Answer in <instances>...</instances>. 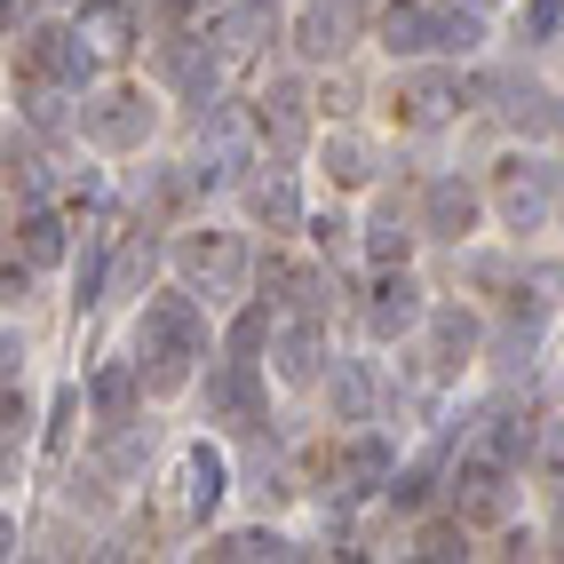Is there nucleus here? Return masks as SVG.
Returning a JSON list of instances; mask_svg holds the SVG:
<instances>
[{
  "instance_id": "f257e3e1",
  "label": "nucleus",
  "mask_w": 564,
  "mask_h": 564,
  "mask_svg": "<svg viewBox=\"0 0 564 564\" xmlns=\"http://www.w3.org/2000/svg\"><path fill=\"white\" fill-rule=\"evenodd\" d=\"M135 350L152 358L143 366V390L167 398L192 382V358L207 350V318H199V294H152L143 303V334H135Z\"/></svg>"
},
{
  "instance_id": "f03ea898",
  "label": "nucleus",
  "mask_w": 564,
  "mask_h": 564,
  "mask_svg": "<svg viewBox=\"0 0 564 564\" xmlns=\"http://www.w3.org/2000/svg\"><path fill=\"white\" fill-rule=\"evenodd\" d=\"M254 143H262V111H239V104H199V160L192 175L207 183H239L254 167Z\"/></svg>"
},
{
  "instance_id": "7ed1b4c3",
  "label": "nucleus",
  "mask_w": 564,
  "mask_h": 564,
  "mask_svg": "<svg viewBox=\"0 0 564 564\" xmlns=\"http://www.w3.org/2000/svg\"><path fill=\"white\" fill-rule=\"evenodd\" d=\"M175 262H183V279H192L199 303H231V294H247V247H239V231H199V239H183Z\"/></svg>"
},
{
  "instance_id": "20e7f679",
  "label": "nucleus",
  "mask_w": 564,
  "mask_h": 564,
  "mask_svg": "<svg viewBox=\"0 0 564 564\" xmlns=\"http://www.w3.org/2000/svg\"><path fill=\"white\" fill-rule=\"evenodd\" d=\"M152 96L143 88H111V96H88L80 104V135L96 143V152H143V135H152Z\"/></svg>"
},
{
  "instance_id": "39448f33",
  "label": "nucleus",
  "mask_w": 564,
  "mask_h": 564,
  "mask_svg": "<svg viewBox=\"0 0 564 564\" xmlns=\"http://www.w3.org/2000/svg\"><path fill=\"white\" fill-rule=\"evenodd\" d=\"M223 485H231V469H223V454L199 437V445H183L175 454V477H167V517L175 524H207L215 501H223Z\"/></svg>"
},
{
  "instance_id": "423d86ee",
  "label": "nucleus",
  "mask_w": 564,
  "mask_h": 564,
  "mask_svg": "<svg viewBox=\"0 0 564 564\" xmlns=\"http://www.w3.org/2000/svg\"><path fill=\"white\" fill-rule=\"evenodd\" d=\"M366 24V0H303V17H294V48L311 64H334Z\"/></svg>"
},
{
  "instance_id": "0eeeda50",
  "label": "nucleus",
  "mask_w": 564,
  "mask_h": 564,
  "mask_svg": "<svg viewBox=\"0 0 564 564\" xmlns=\"http://www.w3.org/2000/svg\"><path fill=\"white\" fill-rule=\"evenodd\" d=\"M24 64L41 72V80H56V88H88V72H96L104 56L80 41V24H72V32L41 24V32H24Z\"/></svg>"
},
{
  "instance_id": "6e6552de",
  "label": "nucleus",
  "mask_w": 564,
  "mask_h": 564,
  "mask_svg": "<svg viewBox=\"0 0 564 564\" xmlns=\"http://www.w3.org/2000/svg\"><path fill=\"white\" fill-rule=\"evenodd\" d=\"M509 501H517V494H509V469L462 454V469H454V517H469V524H501Z\"/></svg>"
},
{
  "instance_id": "1a4fd4ad",
  "label": "nucleus",
  "mask_w": 564,
  "mask_h": 564,
  "mask_svg": "<svg viewBox=\"0 0 564 564\" xmlns=\"http://www.w3.org/2000/svg\"><path fill=\"white\" fill-rule=\"evenodd\" d=\"M549 199H556V167H541V160H509L501 167V223L509 231H541Z\"/></svg>"
},
{
  "instance_id": "9d476101",
  "label": "nucleus",
  "mask_w": 564,
  "mask_h": 564,
  "mask_svg": "<svg viewBox=\"0 0 564 564\" xmlns=\"http://www.w3.org/2000/svg\"><path fill=\"white\" fill-rule=\"evenodd\" d=\"M422 318H430L422 286L405 279V262H390V279L373 286V303H366V334H373V343H398V334H413Z\"/></svg>"
},
{
  "instance_id": "9b49d317",
  "label": "nucleus",
  "mask_w": 564,
  "mask_h": 564,
  "mask_svg": "<svg viewBox=\"0 0 564 564\" xmlns=\"http://www.w3.org/2000/svg\"><path fill=\"white\" fill-rule=\"evenodd\" d=\"M462 111V80L454 72H405L398 80V120L405 128H445Z\"/></svg>"
},
{
  "instance_id": "f8f14e48",
  "label": "nucleus",
  "mask_w": 564,
  "mask_h": 564,
  "mask_svg": "<svg viewBox=\"0 0 564 564\" xmlns=\"http://www.w3.org/2000/svg\"><path fill=\"white\" fill-rule=\"evenodd\" d=\"M254 413H262L254 358H223V366L207 373V422H239V430H254Z\"/></svg>"
},
{
  "instance_id": "ddd939ff",
  "label": "nucleus",
  "mask_w": 564,
  "mask_h": 564,
  "mask_svg": "<svg viewBox=\"0 0 564 564\" xmlns=\"http://www.w3.org/2000/svg\"><path fill=\"white\" fill-rule=\"evenodd\" d=\"M223 64H231V56L207 48V41H192V32L160 48V72H167V80H175L183 96H192V104H215V72H223Z\"/></svg>"
},
{
  "instance_id": "4468645a",
  "label": "nucleus",
  "mask_w": 564,
  "mask_h": 564,
  "mask_svg": "<svg viewBox=\"0 0 564 564\" xmlns=\"http://www.w3.org/2000/svg\"><path fill=\"white\" fill-rule=\"evenodd\" d=\"M533 445H541V430L524 422V413H485V422L469 430V445H462V454H477V462H501V469H517L524 454H533Z\"/></svg>"
},
{
  "instance_id": "2eb2a0df",
  "label": "nucleus",
  "mask_w": 564,
  "mask_h": 564,
  "mask_svg": "<svg viewBox=\"0 0 564 564\" xmlns=\"http://www.w3.org/2000/svg\"><path fill=\"white\" fill-rule=\"evenodd\" d=\"M469 223H477V192H469L462 175H437V183H430V199H422V231L462 247V239H469Z\"/></svg>"
},
{
  "instance_id": "dca6fc26",
  "label": "nucleus",
  "mask_w": 564,
  "mask_h": 564,
  "mask_svg": "<svg viewBox=\"0 0 564 564\" xmlns=\"http://www.w3.org/2000/svg\"><path fill=\"white\" fill-rule=\"evenodd\" d=\"M152 271H160V239L128 231L120 247H111V262H104V303H128V294H143V286H152Z\"/></svg>"
},
{
  "instance_id": "f3484780",
  "label": "nucleus",
  "mask_w": 564,
  "mask_h": 564,
  "mask_svg": "<svg viewBox=\"0 0 564 564\" xmlns=\"http://www.w3.org/2000/svg\"><path fill=\"white\" fill-rule=\"evenodd\" d=\"M80 41L104 64H120L135 48V9H128V0H80Z\"/></svg>"
},
{
  "instance_id": "a211bd4d",
  "label": "nucleus",
  "mask_w": 564,
  "mask_h": 564,
  "mask_svg": "<svg viewBox=\"0 0 564 564\" xmlns=\"http://www.w3.org/2000/svg\"><path fill=\"white\" fill-rule=\"evenodd\" d=\"M254 111H262V135H271L279 152H294V143H303V128H311V96H303V80L262 88V96H254Z\"/></svg>"
},
{
  "instance_id": "6ab92c4d",
  "label": "nucleus",
  "mask_w": 564,
  "mask_h": 564,
  "mask_svg": "<svg viewBox=\"0 0 564 564\" xmlns=\"http://www.w3.org/2000/svg\"><path fill=\"white\" fill-rule=\"evenodd\" d=\"M271 366H279V382H294V390L318 382V373H326V343H318V326H311V318H294L279 343H271Z\"/></svg>"
},
{
  "instance_id": "aec40b11",
  "label": "nucleus",
  "mask_w": 564,
  "mask_h": 564,
  "mask_svg": "<svg viewBox=\"0 0 564 564\" xmlns=\"http://www.w3.org/2000/svg\"><path fill=\"white\" fill-rule=\"evenodd\" d=\"M271 24H279V17H271V0H239V9L215 24V48L231 56V64H247V56H262V41H271Z\"/></svg>"
},
{
  "instance_id": "412c9836",
  "label": "nucleus",
  "mask_w": 564,
  "mask_h": 564,
  "mask_svg": "<svg viewBox=\"0 0 564 564\" xmlns=\"http://www.w3.org/2000/svg\"><path fill=\"white\" fill-rule=\"evenodd\" d=\"M469 350H477V318H469L462 303H445V311H430V350H422V358H430L437 373H454V366H462Z\"/></svg>"
},
{
  "instance_id": "4be33fe9",
  "label": "nucleus",
  "mask_w": 564,
  "mask_h": 564,
  "mask_svg": "<svg viewBox=\"0 0 564 564\" xmlns=\"http://www.w3.org/2000/svg\"><path fill=\"white\" fill-rule=\"evenodd\" d=\"M135 390H143V358H111L96 382H88V405L104 413V422H128V413H135Z\"/></svg>"
},
{
  "instance_id": "5701e85b",
  "label": "nucleus",
  "mask_w": 564,
  "mask_h": 564,
  "mask_svg": "<svg viewBox=\"0 0 564 564\" xmlns=\"http://www.w3.org/2000/svg\"><path fill=\"white\" fill-rule=\"evenodd\" d=\"M318 167H326V183H334V192H358V183H373V143L343 128V135H326Z\"/></svg>"
},
{
  "instance_id": "b1692460",
  "label": "nucleus",
  "mask_w": 564,
  "mask_h": 564,
  "mask_svg": "<svg viewBox=\"0 0 564 564\" xmlns=\"http://www.w3.org/2000/svg\"><path fill=\"white\" fill-rule=\"evenodd\" d=\"M247 207L271 223V231H294V223H303V199H294V175H286V167L254 175V183H247Z\"/></svg>"
},
{
  "instance_id": "393cba45",
  "label": "nucleus",
  "mask_w": 564,
  "mask_h": 564,
  "mask_svg": "<svg viewBox=\"0 0 564 564\" xmlns=\"http://www.w3.org/2000/svg\"><path fill=\"white\" fill-rule=\"evenodd\" d=\"M430 24H437V9H422V0H390V9H382V48L390 56H422Z\"/></svg>"
},
{
  "instance_id": "a878e982",
  "label": "nucleus",
  "mask_w": 564,
  "mask_h": 564,
  "mask_svg": "<svg viewBox=\"0 0 564 564\" xmlns=\"http://www.w3.org/2000/svg\"><path fill=\"white\" fill-rule=\"evenodd\" d=\"M485 96H501V120H509V128H556L549 96H541L533 80H524V72H501V80L485 88Z\"/></svg>"
},
{
  "instance_id": "bb28decb",
  "label": "nucleus",
  "mask_w": 564,
  "mask_h": 564,
  "mask_svg": "<svg viewBox=\"0 0 564 564\" xmlns=\"http://www.w3.org/2000/svg\"><path fill=\"white\" fill-rule=\"evenodd\" d=\"M390 477H398V454L382 437H358L343 454V494H373V485H390Z\"/></svg>"
},
{
  "instance_id": "cd10ccee",
  "label": "nucleus",
  "mask_w": 564,
  "mask_h": 564,
  "mask_svg": "<svg viewBox=\"0 0 564 564\" xmlns=\"http://www.w3.org/2000/svg\"><path fill=\"white\" fill-rule=\"evenodd\" d=\"M334 422H373V373L358 358H334Z\"/></svg>"
},
{
  "instance_id": "c85d7f7f",
  "label": "nucleus",
  "mask_w": 564,
  "mask_h": 564,
  "mask_svg": "<svg viewBox=\"0 0 564 564\" xmlns=\"http://www.w3.org/2000/svg\"><path fill=\"white\" fill-rule=\"evenodd\" d=\"M17 231H24V262H32V271L64 262V223H56L48 207H24V223H17Z\"/></svg>"
},
{
  "instance_id": "c756f323",
  "label": "nucleus",
  "mask_w": 564,
  "mask_h": 564,
  "mask_svg": "<svg viewBox=\"0 0 564 564\" xmlns=\"http://www.w3.org/2000/svg\"><path fill=\"white\" fill-rule=\"evenodd\" d=\"M517 294H524V311H533V318L564 311V262H524V279H517Z\"/></svg>"
},
{
  "instance_id": "7c9ffc66",
  "label": "nucleus",
  "mask_w": 564,
  "mask_h": 564,
  "mask_svg": "<svg viewBox=\"0 0 564 564\" xmlns=\"http://www.w3.org/2000/svg\"><path fill=\"white\" fill-rule=\"evenodd\" d=\"M477 41H485L477 0H469V9H437V24H430V48H445V56H469Z\"/></svg>"
},
{
  "instance_id": "2f4dec72",
  "label": "nucleus",
  "mask_w": 564,
  "mask_h": 564,
  "mask_svg": "<svg viewBox=\"0 0 564 564\" xmlns=\"http://www.w3.org/2000/svg\"><path fill=\"white\" fill-rule=\"evenodd\" d=\"M533 350H541V326H533V318H517L501 343H494V366H501V373H533Z\"/></svg>"
},
{
  "instance_id": "473e14b6",
  "label": "nucleus",
  "mask_w": 564,
  "mask_h": 564,
  "mask_svg": "<svg viewBox=\"0 0 564 564\" xmlns=\"http://www.w3.org/2000/svg\"><path fill=\"white\" fill-rule=\"evenodd\" d=\"M143 454H152V422H120V437L104 445V469H111V477H128Z\"/></svg>"
},
{
  "instance_id": "72a5a7b5",
  "label": "nucleus",
  "mask_w": 564,
  "mask_h": 564,
  "mask_svg": "<svg viewBox=\"0 0 564 564\" xmlns=\"http://www.w3.org/2000/svg\"><path fill=\"white\" fill-rule=\"evenodd\" d=\"M413 556H430V564H454V556H469V517H462V524H422Z\"/></svg>"
},
{
  "instance_id": "f704fd0d",
  "label": "nucleus",
  "mask_w": 564,
  "mask_h": 564,
  "mask_svg": "<svg viewBox=\"0 0 564 564\" xmlns=\"http://www.w3.org/2000/svg\"><path fill=\"white\" fill-rule=\"evenodd\" d=\"M207 556H223V564H231V556H303V549H294V541H279V533H223Z\"/></svg>"
},
{
  "instance_id": "c9c22d12",
  "label": "nucleus",
  "mask_w": 564,
  "mask_h": 564,
  "mask_svg": "<svg viewBox=\"0 0 564 564\" xmlns=\"http://www.w3.org/2000/svg\"><path fill=\"white\" fill-rule=\"evenodd\" d=\"M24 120L41 128V135H56V128H64V104H56V80H41V72H32V80H24Z\"/></svg>"
},
{
  "instance_id": "e433bc0d",
  "label": "nucleus",
  "mask_w": 564,
  "mask_h": 564,
  "mask_svg": "<svg viewBox=\"0 0 564 564\" xmlns=\"http://www.w3.org/2000/svg\"><path fill=\"white\" fill-rule=\"evenodd\" d=\"M405 247H413V231H405L398 215H382V223H366V254L382 262V271H390V262H405Z\"/></svg>"
},
{
  "instance_id": "4c0bfd02",
  "label": "nucleus",
  "mask_w": 564,
  "mask_h": 564,
  "mask_svg": "<svg viewBox=\"0 0 564 564\" xmlns=\"http://www.w3.org/2000/svg\"><path fill=\"white\" fill-rule=\"evenodd\" d=\"M262 343H271V311H247V318L231 326V358H254Z\"/></svg>"
},
{
  "instance_id": "58836bf2",
  "label": "nucleus",
  "mask_w": 564,
  "mask_h": 564,
  "mask_svg": "<svg viewBox=\"0 0 564 564\" xmlns=\"http://www.w3.org/2000/svg\"><path fill=\"white\" fill-rule=\"evenodd\" d=\"M564 24V0H524V41H556Z\"/></svg>"
},
{
  "instance_id": "ea45409f",
  "label": "nucleus",
  "mask_w": 564,
  "mask_h": 564,
  "mask_svg": "<svg viewBox=\"0 0 564 564\" xmlns=\"http://www.w3.org/2000/svg\"><path fill=\"white\" fill-rule=\"evenodd\" d=\"M72 422H80V390L56 398V422H48V454H72Z\"/></svg>"
},
{
  "instance_id": "a19ab883",
  "label": "nucleus",
  "mask_w": 564,
  "mask_h": 564,
  "mask_svg": "<svg viewBox=\"0 0 564 564\" xmlns=\"http://www.w3.org/2000/svg\"><path fill=\"white\" fill-rule=\"evenodd\" d=\"M167 17H175L183 32H192V24H223L231 9H223V0H167Z\"/></svg>"
},
{
  "instance_id": "79ce46f5",
  "label": "nucleus",
  "mask_w": 564,
  "mask_h": 564,
  "mask_svg": "<svg viewBox=\"0 0 564 564\" xmlns=\"http://www.w3.org/2000/svg\"><path fill=\"white\" fill-rule=\"evenodd\" d=\"M533 454H541V469H549V477H564V430H541Z\"/></svg>"
},
{
  "instance_id": "37998d69",
  "label": "nucleus",
  "mask_w": 564,
  "mask_h": 564,
  "mask_svg": "<svg viewBox=\"0 0 564 564\" xmlns=\"http://www.w3.org/2000/svg\"><path fill=\"white\" fill-rule=\"evenodd\" d=\"M556 556H564V509H556Z\"/></svg>"
},
{
  "instance_id": "c03bdc74",
  "label": "nucleus",
  "mask_w": 564,
  "mask_h": 564,
  "mask_svg": "<svg viewBox=\"0 0 564 564\" xmlns=\"http://www.w3.org/2000/svg\"><path fill=\"white\" fill-rule=\"evenodd\" d=\"M556 128H564V104H556Z\"/></svg>"
},
{
  "instance_id": "a18cd8bd",
  "label": "nucleus",
  "mask_w": 564,
  "mask_h": 564,
  "mask_svg": "<svg viewBox=\"0 0 564 564\" xmlns=\"http://www.w3.org/2000/svg\"><path fill=\"white\" fill-rule=\"evenodd\" d=\"M477 9H485V0H477Z\"/></svg>"
}]
</instances>
